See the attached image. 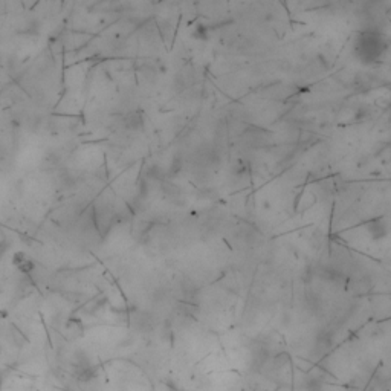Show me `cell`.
I'll use <instances>...</instances> for the list:
<instances>
[{
  "label": "cell",
  "mask_w": 391,
  "mask_h": 391,
  "mask_svg": "<svg viewBox=\"0 0 391 391\" xmlns=\"http://www.w3.org/2000/svg\"><path fill=\"white\" fill-rule=\"evenodd\" d=\"M387 38L379 31H362L355 40V54L364 64L379 63L387 52Z\"/></svg>",
  "instance_id": "cell-1"
},
{
  "label": "cell",
  "mask_w": 391,
  "mask_h": 391,
  "mask_svg": "<svg viewBox=\"0 0 391 391\" xmlns=\"http://www.w3.org/2000/svg\"><path fill=\"white\" fill-rule=\"evenodd\" d=\"M11 264H12L18 272H21V273H29V272H32L34 267H35L34 261L25 254V252H21V251L14 252Z\"/></svg>",
  "instance_id": "cell-2"
},
{
  "label": "cell",
  "mask_w": 391,
  "mask_h": 391,
  "mask_svg": "<svg viewBox=\"0 0 391 391\" xmlns=\"http://www.w3.org/2000/svg\"><path fill=\"white\" fill-rule=\"evenodd\" d=\"M126 127L130 130H139L142 129V117L139 113H130L126 118Z\"/></svg>",
  "instance_id": "cell-3"
}]
</instances>
